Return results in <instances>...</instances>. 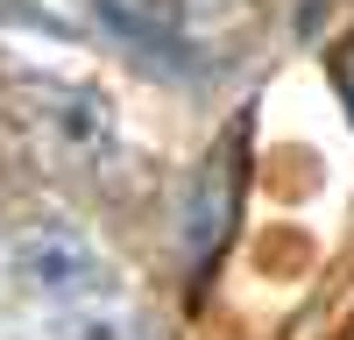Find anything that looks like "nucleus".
Here are the masks:
<instances>
[{"mask_svg": "<svg viewBox=\"0 0 354 340\" xmlns=\"http://www.w3.org/2000/svg\"><path fill=\"white\" fill-rule=\"evenodd\" d=\"M0 276L15 283L21 298H36L50 312L85 333V340H128L142 319H128L121 291H113V270L100 263V248L64 220H28L0 241ZM71 333V340H78Z\"/></svg>", "mask_w": 354, "mask_h": 340, "instance_id": "nucleus-1", "label": "nucleus"}, {"mask_svg": "<svg viewBox=\"0 0 354 340\" xmlns=\"http://www.w3.org/2000/svg\"><path fill=\"white\" fill-rule=\"evenodd\" d=\"M241 163H248V121H234L205 149V163L192 170V185H185V263L198 276L234 241V220H241Z\"/></svg>", "mask_w": 354, "mask_h": 340, "instance_id": "nucleus-2", "label": "nucleus"}, {"mask_svg": "<svg viewBox=\"0 0 354 340\" xmlns=\"http://www.w3.org/2000/svg\"><path fill=\"white\" fill-rule=\"evenodd\" d=\"M28 113L50 128V149L71 170H93L100 156H113V106L93 93V85H64V78H28Z\"/></svg>", "mask_w": 354, "mask_h": 340, "instance_id": "nucleus-3", "label": "nucleus"}, {"mask_svg": "<svg viewBox=\"0 0 354 340\" xmlns=\"http://www.w3.org/2000/svg\"><path fill=\"white\" fill-rule=\"evenodd\" d=\"M100 15H106V28H113V36H121V43H135L142 57L192 71L198 36H192V8H185V0H100Z\"/></svg>", "mask_w": 354, "mask_h": 340, "instance_id": "nucleus-4", "label": "nucleus"}, {"mask_svg": "<svg viewBox=\"0 0 354 340\" xmlns=\"http://www.w3.org/2000/svg\"><path fill=\"white\" fill-rule=\"evenodd\" d=\"M333 85H340V100H347V121H354V43L333 57Z\"/></svg>", "mask_w": 354, "mask_h": 340, "instance_id": "nucleus-5", "label": "nucleus"}, {"mask_svg": "<svg viewBox=\"0 0 354 340\" xmlns=\"http://www.w3.org/2000/svg\"><path fill=\"white\" fill-rule=\"evenodd\" d=\"M128 340H149V326H135V333H128Z\"/></svg>", "mask_w": 354, "mask_h": 340, "instance_id": "nucleus-6", "label": "nucleus"}]
</instances>
